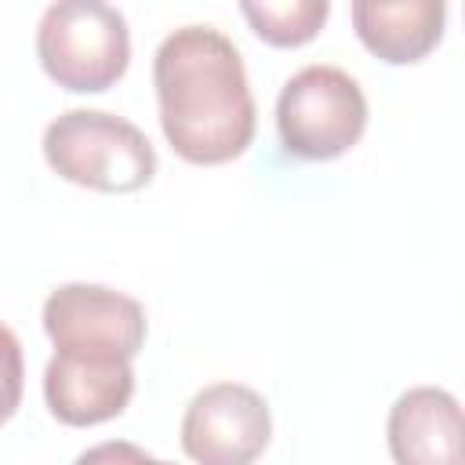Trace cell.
Here are the masks:
<instances>
[{"label": "cell", "instance_id": "5", "mask_svg": "<svg viewBox=\"0 0 465 465\" xmlns=\"http://www.w3.org/2000/svg\"><path fill=\"white\" fill-rule=\"evenodd\" d=\"M44 331L54 352L131 360L145 345V305L105 283H62L44 302Z\"/></svg>", "mask_w": 465, "mask_h": 465}, {"label": "cell", "instance_id": "2", "mask_svg": "<svg viewBox=\"0 0 465 465\" xmlns=\"http://www.w3.org/2000/svg\"><path fill=\"white\" fill-rule=\"evenodd\" d=\"M47 167L94 193H138L156 174V149L138 124L105 109H65L44 127Z\"/></svg>", "mask_w": 465, "mask_h": 465}, {"label": "cell", "instance_id": "7", "mask_svg": "<svg viewBox=\"0 0 465 465\" xmlns=\"http://www.w3.org/2000/svg\"><path fill=\"white\" fill-rule=\"evenodd\" d=\"M131 396H134L131 360L54 352L44 367V400L62 425H73V429L102 425L124 414Z\"/></svg>", "mask_w": 465, "mask_h": 465}, {"label": "cell", "instance_id": "11", "mask_svg": "<svg viewBox=\"0 0 465 465\" xmlns=\"http://www.w3.org/2000/svg\"><path fill=\"white\" fill-rule=\"evenodd\" d=\"M22 385H25L22 341H18V334L7 323H0V425H7L11 414L18 411Z\"/></svg>", "mask_w": 465, "mask_h": 465}, {"label": "cell", "instance_id": "9", "mask_svg": "<svg viewBox=\"0 0 465 465\" xmlns=\"http://www.w3.org/2000/svg\"><path fill=\"white\" fill-rule=\"evenodd\" d=\"M360 44L389 65L421 62L443 36V0H356L349 7Z\"/></svg>", "mask_w": 465, "mask_h": 465}, {"label": "cell", "instance_id": "12", "mask_svg": "<svg viewBox=\"0 0 465 465\" xmlns=\"http://www.w3.org/2000/svg\"><path fill=\"white\" fill-rule=\"evenodd\" d=\"M73 465H174V461L153 458L149 450H142L131 440H105V443H94V447L80 450Z\"/></svg>", "mask_w": 465, "mask_h": 465}, {"label": "cell", "instance_id": "6", "mask_svg": "<svg viewBox=\"0 0 465 465\" xmlns=\"http://www.w3.org/2000/svg\"><path fill=\"white\" fill-rule=\"evenodd\" d=\"M269 436V403L243 381L203 385L182 414V450L196 465H254Z\"/></svg>", "mask_w": 465, "mask_h": 465}, {"label": "cell", "instance_id": "4", "mask_svg": "<svg viewBox=\"0 0 465 465\" xmlns=\"http://www.w3.org/2000/svg\"><path fill=\"white\" fill-rule=\"evenodd\" d=\"M367 131V94L338 65H305L283 80L276 98V134L298 160H338Z\"/></svg>", "mask_w": 465, "mask_h": 465}, {"label": "cell", "instance_id": "10", "mask_svg": "<svg viewBox=\"0 0 465 465\" xmlns=\"http://www.w3.org/2000/svg\"><path fill=\"white\" fill-rule=\"evenodd\" d=\"M240 15L251 22V29L272 44V47H302L309 44L327 15H331V4L327 0H243L240 4Z\"/></svg>", "mask_w": 465, "mask_h": 465}, {"label": "cell", "instance_id": "8", "mask_svg": "<svg viewBox=\"0 0 465 465\" xmlns=\"http://www.w3.org/2000/svg\"><path fill=\"white\" fill-rule=\"evenodd\" d=\"M396 465H461V403L440 385H414L396 396L385 421Z\"/></svg>", "mask_w": 465, "mask_h": 465}, {"label": "cell", "instance_id": "3", "mask_svg": "<svg viewBox=\"0 0 465 465\" xmlns=\"http://www.w3.org/2000/svg\"><path fill=\"white\" fill-rule=\"evenodd\" d=\"M36 58L58 87L98 94L131 65L127 18L102 0H58L40 15Z\"/></svg>", "mask_w": 465, "mask_h": 465}, {"label": "cell", "instance_id": "1", "mask_svg": "<svg viewBox=\"0 0 465 465\" xmlns=\"http://www.w3.org/2000/svg\"><path fill=\"white\" fill-rule=\"evenodd\" d=\"M160 127L171 149L200 167L247 153L258 124L240 47L214 25H178L153 54Z\"/></svg>", "mask_w": 465, "mask_h": 465}]
</instances>
